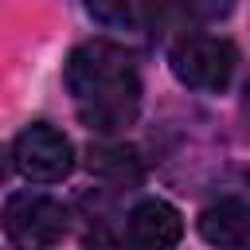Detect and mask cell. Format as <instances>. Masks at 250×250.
Here are the masks:
<instances>
[{"mask_svg": "<svg viewBox=\"0 0 250 250\" xmlns=\"http://www.w3.org/2000/svg\"><path fill=\"white\" fill-rule=\"evenodd\" d=\"M66 90L86 129L121 133L141 109V74L133 55L113 39H86L66 59Z\"/></svg>", "mask_w": 250, "mask_h": 250, "instance_id": "1", "label": "cell"}, {"mask_svg": "<svg viewBox=\"0 0 250 250\" xmlns=\"http://www.w3.org/2000/svg\"><path fill=\"white\" fill-rule=\"evenodd\" d=\"M168 62H172V74H176L184 86L219 94V90H227L230 78H234L238 51H234L230 39H219V35H184V39L172 43Z\"/></svg>", "mask_w": 250, "mask_h": 250, "instance_id": "2", "label": "cell"}, {"mask_svg": "<svg viewBox=\"0 0 250 250\" xmlns=\"http://www.w3.org/2000/svg\"><path fill=\"white\" fill-rule=\"evenodd\" d=\"M4 234L16 250H51L66 234V207L43 191H16L4 203Z\"/></svg>", "mask_w": 250, "mask_h": 250, "instance_id": "3", "label": "cell"}, {"mask_svg": "<svg viewBox=\"0 0 250 250\" xmlns=\"http://www.w3.org/2000/svg\"><path fill=\"white\" fill-rule=\"evenodd\" d=\"M16 172L31 184H59L74 172V148L55 125H27L12 145Z\"/></svg>", "mask_w": 250, "mask_h": 250, "instance_id": "4", "label": "cell"}, {"mask_svg": "<svg viewBox=\"0 0 250 250\" xmlns=\"http://www.w3.org/2000/svg\"><path fill=\"white\" fill-rule=\"evenodd\" d=\"M184 234V219L168 199H141L129 211V250H172Z\"/></svg>", "mask_w": 250, "mask_h": 250, "instance_id": "5", "label": "cell"}, {"mask_svg": "<svg viewBox=\"0 0 250 250\" xmlns=\"http://www.w3.org/2000/svg\"><path fill=\"white\" fill-rule=\"evenodd\" d=\"M199 234L215 250H242L250 242V203L238 195H219L199 211Z\"/></svg>", "mask_w": 250, "mask_h": 250, "instance_id": "6", "label": "cell"}, {"mask_svg": "<svg viewBox=\"0 0 250 250\" xmlns=\"http://www.w3.org/2000/svg\"><path fill=\"white\" fill-rule=\"evenodd\" d=\"M86 168L109 184H137L141 180V156L129 145H113V141H98L86 148Z\"/></svg>", "mask_w": 250, "mask_h": 250, "instance_id": "7", "label": "cell"}, {"mask_svg": "<svg viewBox=\"0 0 250 250\" xmlns=\"http://www.w3.org/2000/svg\"><path fill=\"white\" fill-rule=\"evenodd\" d=\"M141 4L145 0H86L90 16L105 27H133L141 16Z\"/></svg>", "mask_w": 250, "mask_h": 250, "instance_id": "8", "label": "cell"}, {"mask_svg": "<svg viewBox=\"0 0 250 250\" xmlns=\"http://www.w3.org/2000/svg\"><path fill=\"white\" fill-rule=\"evenodd\" d=\"M184 4V12H191V16H223L227 8H230V0H180Z\"/></svg>", "mask_w": 250, "mask_h": 250, "instance_id": "9", "label": "cell"}, {"mask_svg": "<svg viewBox=\"0 0 250 250\" xmlns=\"http://www.w3.org/2000/svg\"><path fill=\"white\" fill-rule=\"evenodd\" d=\"M238 117H242V133H246V141H250V82H246V90H242V102H238Z\"/></svg>", "mask_w": 250, "mask_h": 250, "instance_id": "10", "label": "cell"}, {"mask_svg": "<svg viewBox=\"0 0 250 250\" xmlns=\"http://www.w3.org/2000/svg\"><path fill=\"white\" fill-rule=\"evenodd\" d=\"M86 250H117V242L109 234H90L86 238Z\"/></svg>", "mask_w": 250, "mask_h": 250, "instance_id": "11", "label": "cell"}]
</instances>
